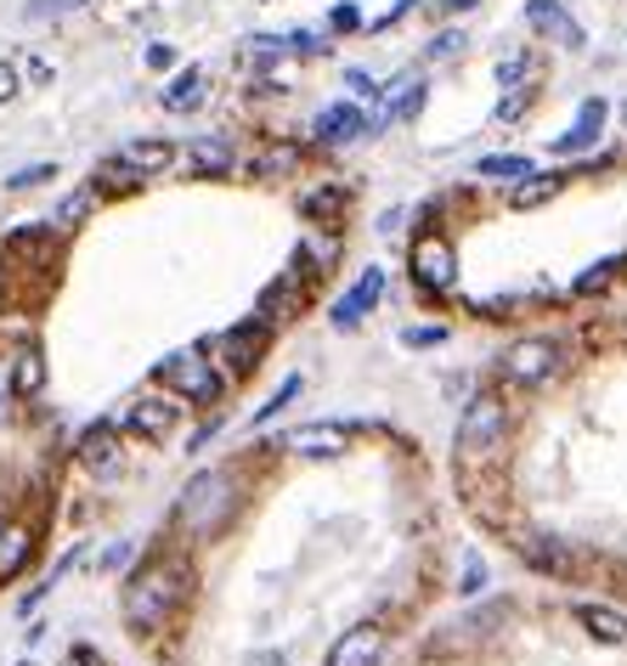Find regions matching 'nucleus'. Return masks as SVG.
I'll use <instances>...</instances> for the list:
<instances>
[{
	"label": "nucleus",
	"mask_w": 627,
	"mask_h": 666,
	"mask_svg": "<svg viewBox=\"0 0 627 666\" xmlns=\"http://www.w3.org/2000/svg\"><path fill=\"white\" fill-rule=\"evenodd\" d=\"M187 565L181 559H148L141 570H130L125 582V622L136 633H164V622L176 615V604L187 599Z\"/></svg>",
	"instance_id": "obj_1"
},
{
	"label": "nucleus",
	"mask_w": 627,
	"mask_h": 666,
	"mask_svg": "<svg viewBox=\"0 0 627 666\" xmlns=\"http://www.w3.org/2000/svg\"><path fill=\"white\" fill-rule=\"evenodd\" d=\"M232 514H237V486H232L226 469L192 474L187 492H181V503H176V519H181L192 537H221Z\"/></svg>",
	"instance_id": "obj_2"
},
{
	"label": "nucleus",
	"mask_w": 627,
	"mask_h": 666,
	"mask_svg": "<svg viewBox=\"0 0 627 666\" xmlns=\"http://www.w3.org/2000/svg\"><path fill=\"white\" fill-rule=\"evenodd\" d=\"M153 378H159L170 396L192 401V407H215V401L226 396V378H221L215 362H204L199 351H176V356H164V362L153 367Z\"/></svg>",
	"instance_id": "obj_3"
},
{
	"label": "nucleus",
	"mask_w": 627,
	"mask_h": 666,
	"mask_svg": "<svg viewBox=\"0 0 627 666\" xmlns=\"http://www.w3.org/2000/svg\"><path fill=\"white\" fill-rule=\"evenodd\" d=\"M560 362H565V345L532 333V340H514L503 351V378H509V385H520V390H538V385H549V378L560 373Z\"/></svg>",
	"instance_id": "obj_4"
},
{
	"label": "nucleus",
	"mask_w": 627,
	"mask_h": 666,
	"mask_svg": "<svg viewBox=\"0 0 627 666\" xmlns=\"http://www.w3.org/2000/svg\"><path fill=\"white\" fill-rule=\"evenodd\" d=\"M503 441V401L498 396H475L458 418V452L464 458H480V452H498Z\"/></svg>",
	"instance_id": "obj_5"
},
{
	"label": "nucleus",
	"mask_w": 627,
	"mask_h": 666,
	"mask_svg": "<svg viewBox=\"0 0 627 666\" xmlns=\"http://www.w3.org/2000/svg\"><path fill=\"white\" fill-rule=\"evenodd\" d=\"M119 423H125L130 436H141V441H170V436H176V423H181V407H176L170 390H164V396H141V401L125 407Z\"/></svg>",
	"instance_id": "obj_6"
},
{
	"label": "nucleus",
	"mask_w": 627,
	"mask_h": 666,
	"mask_svg": "<svg viewBox=\"0 0 627 666\" xmlns=\"http://www.w3.org/2000/svg\"><path fill=\"white\" fill-rule=\"evenodd\" d=\"M413 277H418V289L429 294H447L453 282H458V255L447 237H418L413 244Z\"/></svg>",
	"instance_id": "obj_7"
},
{
	"label": "nucleus",
	"mask_w": 627,
	"mask_h": 666,
	"mask_svg": "<svg viewBox=\"0 0 627 666\" xmlns=\"http://www.w3.org/2000/svg\"><path fill=\"white\" fill-rule=\"evenodd\" d=\"M525 29L532 34H543V40H554V45H565V52H583L588 45V34H583V23H576L560 0H525Z\"/></svg>",
	"instance_id": "obj_8"
},
{
	"label": "nucleus",
	"mask_w": 627,
	"mask_h": 666,
	"mask_svg": "<svg viewBox=\"0 0 627 666\" xmlns=\"http://www.w3.org/2000/svg\"><path fill=\"white\" fill-rule=\"evenodd\" d=\"M261 351H266V322H261V316L226 327L221 340H215V356L226 362V373H232V378H244V373L261 362Z\"/></svg>",
	"instance_id": "obj_9"
},
{
	"label": "nucleus",
	"mask_w": 627,
	"mask_h": 666,
	"mask_svg": "<svg viewBox=\"0 0 627 666\" xmlns=\"http://www.w3.org/2000/svg\"><path fill=\"white\" fill-rule=\"evenodd\" d=\"M379 300H384V271H379V266H368V271L351 282V289H346L340 300H333V316H328V322L340 327V333H346V327H362V316H368Z\"/></svg>",
	"instance_id": "obj_10"
},
{
	"label": "nucleus",
	"mask_w": 627,
	"mask_h": 666,
	"mask_svg": "<svg viewBox=\"0 0 627 666\" xmlns=\"http://www.w3.org/2000/svg\"><path fill=\"white\" fill-rule=\"evenodd\" d=\"M384 660V627L379 622H362L351 633H340L328 644V660L322 666H379Z\"/></svg>",
	"instance_id": "obj_11"
},
{
	"label": "nucleus",
	"mask_w": 627,
	"mask_h": 666,
	"mask_svg": "<svg viewBox=\"0 0 627 666\" xmlns=\"http://www.w3.org/2000/svg\"><path fill=\"white\" fill-rule=\"evenodd\" d=\"M277 447H283V452H295V458L322 463V458H340V452L351 447V436L340 430V423H300V430H288Z\"/></svg>",
	"instance_id": "obj_12"
},
{
	"label": "nucleus",
	"mask_w": 627,
	"mask_h": 666,
	"mask_svg": "<svg viewBox=\"0 0 627 666\" xmlns=\"http://www.w3.org/2000/svg\"><path fill=\"white\" fill-rule=\"evenodd\" d=\"M74 452H79V463H85L91 474H114V469H119V423H114V418L85 423Z\"/></svg>",
	"instance_id": "obj_13"
},
{
	"label": "nucleus",
	"mask_w": 627,
	"mask_h": 666,
	"mask_svg": "<svg viewBox=\"0 0 627 666\" xmlns=\"http://www.w3.org/2000/svg\"><path fill=\"white\" fill-rule=\"evenodd\" d=\"M114 164H119L125 175H164V170L176 164V141H164V136L125 141V148L114 153Z\"/></svg>",
	"instance_id": "obj_14"
},
{
	"label": "nucleus",
	"mask_w": 627,
	"mask_h": 666,
	"mask_svg": "<svg viewBox=\"0 0 627 666\" xmlns=\"http://www.w3.org/2000/svg\"><path fill=\"white\" fill-rule=\"evenodd\" d=\"M311 136L322 141V148H351V141H362V136H368V119H362V108H357V103H333V108H322V114H317Z\"/></svg>",
	"instance_id": "obj_15"
},
{
	"label": "nucleus",
	"mask_w": 627,
	"mask_h": 666,
	"mask_svg": "<svg viewBox=\"0 0 627 666\" xmlns=\"http://www.w3.org/2000/svg\"><path fill=\"white\" fill-rule=\"evenodd\" d=\"M34 559V526L29 519H0V588L18 582Z\"/></svg>",
	"instance_id": "obj_16"
},
{
	"label": "nucleus",
	"mask_w": 627,
	"mask_h": 666,
	"mask_svg": "<svg viewBox=\"0 0 627 666\" xmlns=\"http://www.w3.org/2000/svg\"><path fill=\"white\" fill-rule=\"evenodd\" d=\"M599 130H605V103H599V97H588L583 108H576L571 130H565V136H554V153H588L594 141H599Z\"/></svg>",
	"instance_id": "obj_17"
},
{
	"label": "nucleus",
	"mask_w": 627,
	"mask_h": 666,
	"mask_svg": "<svg viewBox=\"0 0 627 666\" xmlns=\"http://www.w3.org/2000/svg\"><path fill=\"white\" fill-rule=\"evenodd\" d=\"M379 97H384V119H413L424 108V79H418V68L396 74V85H384Z\"/></svg>",
	"instance_id": "obj_18"
},
{
	"label": "nucleus",
	"mask_w": 627,
	"mask_h": 666,
	"mask_svg": "<svg viewBox=\"0 0 627 666\" xmlns=\"http://www.w3.org/2000/svg\"><path fill=\"white\" fill-rule=\"evenodd\" d=\"M159 103L170 114H199L204 108V68H181L164 90H159Z\"/></svg>",
	"instance_id": "obj_19"
},
{
	"label": "nucleus",
	"mask_w": 627,
	"mask_h": 666,
	"mask_svg": "<svg viewBox=\"0 0 627 666\" xmlns=\"http://www.w3.org/2000/svg\"><path fill=\"white\" fill-rule=\"evenodd\" d=\"M576 622H583L599 644H627V615L610 604H576Z\"/></svg>",
	"instance_id": "obj_20"
},
{
	"label": "nucleus",
	"mask_w": 627,
	"mask_h": 666,
	"mask_svg": "<svg viewBox=\"0 0 627 666\" xmlns=\"http://www.w3.org/2000/svg\"><path fill=\"white\" fill-rule=\"evenodd\" d=\"M192 175H226L232 170V148H226V136H199L192 141V153H187Z\"/></svg>",
	"instance_id": "obj_21"
},
{
	"label": "nucleus",
	"mask_w": 627,
	"mask_h": 666,
	"mask_svg": "<svg viewBox=\"0 0 627 666\" xmlns=\"http://www.w3.org/2000/svg\"><path fill=\"white\" fill-rule=\"evenodd\" d=\"M560 186H565V175H538V170H532V175H525L514 193H509V204H514V210H538V204H549V198L560 193Z\"/></svg>",
	"instance_id": "obj_22"
},
{
	"label": "nucleus",
	"mask_w": 627,
	"mask_h": 666,
	"mask_svg": "<svg viewBox=\"0 0 627 666\" xmlns=\"http://www.w3.org/2000/svg\"><path fill=\"white\" fill-rule=\"evenodd\" d=\"M520 554L532 559L538 570H554V577H571V554H565L554 537H525V543H520Z\"/></svg>",
	"instance_id": "obj_23"
},
{
	"label": "nucleus",
	"mask_w": 627,
	"mask_h": 666,
	"mask_svg": "<svg viewBox=\"0 0 627 666\" xmlns=\"http://www.w3.org/2000/svg\"><path fill=\"white\" fill-rule=\"evenodd\" d=\"M40 385H45V362H40V351L29 345V351L18 356V373H12V390H18V396H40Z\"/></svg>",
	"instance_id": "obj_24"
},
{
	"label": "nucleus",
	"mask_w": 627,
	"mask_h": 666,
	"mask_svg": "<svg viewBox=\"0 0 627 666\" xmlns=\"http://www.w3.org/2000/svg\"><path fill=\"white\" fill-rule=\"evenodd\" d=\"M621 266H627L621 255H605V260H594V266H588L583 277H576V282H571V289H576V294H599V289H605V282H610V277H616Z\"/></svg>",
	"instance_id": "obj_25"
},
{
	"label": "nucleus",
	"mask_w": 627,
	"mask_h": 666,
	"mask_svg": "<svg viewBox=\"0 0 627 666\" xmlns=\"http://www.w3.org/2000/svg\"><path fill=\"white\" fill-rule=\"evenodd\" d=\"M295 164H300V148H272V153L249 159V175H255V181H266V175H288Z\"/></svg>",
	"instance_id": "obj_26"
},
{
	"label": "nucleus",
	"mask_w": 627,
	"mask_h": 666,
	"mask_svg": "<svg viewBox=\"0 0 627 666\" xmlns=\"http://www.w3.org/2000/svg\"><path fill=\"white\" fill-rule=\"evenodd\" d=\"M480 175H487V181H525V175H532V159H514V153H498V159H480Z\"/></svg>",
	"instance_id": "obj_27"
},
{
	"label": "nucleus",
	"mask_w": 627,
	"mask_h": 666,
	"mask_svg": "<svg viewBox=\"0 0 627 666\" xmlns=\"http://www.w3.org/2000/svg\"><path fill=\"white\" fill-rule=\"evenodd\" d=\"M300 390H306V378H283V385H277V396H272L266 407H255V430H261V423H272V418H277V412H283L288 401L300 396Z\"/></svg>",
	"instance_id": "obj_28"
},
{
	"label": "nucleus",
	"mask_w": 627,
	"mask_h": 666,
	"mask_svg": "<svg viewBox=\"0 0 627 666\" xmlns=\"http://www.w3.org/2000/svg\"><path fill=\"white\" fill-rule=\"evenodd\" d=\"M300 210H306L311 221H328L333 210H346V193H340V186H322V193H311V198H306Z\"/></svg>",
	"instance_id": "obj_29"
},
{
	"label": "nucleus",
	"mask_w": 627,
	"mask_h": 666,
	"mask_svg": "<svg viewBox=\"0 0 627 666\" xmlns=\"http://www.w3.org/2000/svg\"><path fill=\"white\" fill-rule=\"evenodd\" d=\"M91 204H96V193H74V198H63V204H57V226L85 221V215H91Z\"/></svg>",
	"instance_id": "obj_30"
},
{
	"label": "nucleus",
	"mask_w": 627,
	"mask_h": 666,
	"mask_svg": "<svg viewBox=\"0 0 627 666\" xmlns=\"http://www.w3.org/2000/svg\"><path fill=\"white\" fill-rule=\"evenodd\" d=\"M407 351H429V345H447V327H407L402 333Z\"/></svg>",
	"instance_id": "obj_31"
},
{
	"label": "nucleus",
	"mask_w": 627,
	"mask_h": 666,
	"mask_svg": "<svg viewBox=\"0 0 627 666\" xmlns=\"http://www.w3.org/2000/svg\"><path fill=\"white\" fill-rule=\"evenodd\" d=\"M57 175V164H29V170H18L7 186H12V193H29V186H40V181H52Z\"/></svg>",
	"instance_id": "obj_32"
},
{
	"label": "nucleus",
	"mask_w": 627,
	"mask_h": 666,
	"mask_svg": "<svg viewBox=\"0 0 627 666\" xmlns=\"http://www.w3.org/2000/svg\"><path fill=\"white\" fill-rule=\"evenodd\" d=\"M464 45H469V40H464V29H447L442 40H429V57H442V63H447V57H458V52H464Z\"/></svg>",
	"instance_id": "obj_33"
},
{
	"label": "nucleus",
	"mask_w": 627,
	"mask_h": 666,
	"mask_svg": "<svg viewBox=\"0 0 627 666\" xmlns=\"http://www.w3.org/2000/svg\"><path fill=\"white\" fill-rule=\"evenodd\" d=\"M525 103H532V90H525V85H509V97L498 103V119H520Z\"/></svg>",
	"instance_id": "obj_34"
},
{
	"label": "nucleus",
	"mask_w": 627,
	"mask_h": 666,
	"mask_svg": "<svg viewBox=\"0 0 627 666\" xmlns=\"http://www.w3.org/2000/svg\"><path fill=\"white\" fill-rule=\"evenodd\" d=\"M74 7H85V0H34L29 18H63V12H74Z\"/></svg>",
	"instance_id": "obj_35"
},
{
	"label": "nucleus",
	"mask_w": 627,
	"mask_h": 666,
	"mask_svg": "<svg viewBox=\"0 0 627 666\" xmlns=\"http://www.w3.org/2000/svg\"><path fill=\"white\" fill-rule=\"evenodd\" d=\"M346 85H351V103H373V97H379L373 79H368L362 68H351V74H346Z\"/></svg>",
	"instance_id": "obj_36"
},
{
	"label": "nucleus",
	"mask_w": 627,
	"mask_h": 666,
	"mask_svg": "<svg viewBox=\"0 0 627 666\" xmlns=\"http://www.w3.org/2000/svg\"><path fill=\"white\" fill-rule=\"evenodd\" d=\"M480 588H487V565L469 554V565H464V588H458V593H480Z\"/></svg>",
	"instance_id": "obj_37"
},
{
	"label": "nucleus",
	"mask_w": 627,
	"mask_h": 666,
	"mask_svg": "<svg viewBox=\"0 0 627 666\" xmlns=\"http://www.w3.org/2000/svg\"><path fill=\"white\" fill-rule=\"evenodd\" d=\"M63 666H108V660L96 655V649H85V644H74V649L63 655Z\"/></svg>",
	"instance_id": "obj_38"
},
{
	"label": "nucleus",
	"mask_w": 627,
	"mask_h": 666,
	"mask_svg": "<svg viewBox=\"0 0 627 666\" xmlns=\"http://www.w3.org/2000/svg\"><path fill=\"white\" fill-rule=\"evenodd\" d=\"M148 68H176V45H148Z\"/></svg>",
	"instance_id": "obj_39"
},
{
	"label": "nucleus",
	"mask_w": 627,
	"mask_h": 666,
	"mask_svg": "<svg viewBox=\"0 0 627 666\" xmlns=\"http://www.w3.org/2000/svg\"><path fill=\"white\" fill-rule=\"evenodd\" d=\"M520 74H525V57H520V52L498 63V79H503V85H520Z\"/></svg>",
	"instance_id": "obj_40"
},
{
	"label": "nucleus",
	"mask_w": 627,
	"mask_h": 666,
	"mask_svg": "<svg viewBox=\"0 0 627 666\" xmlns=\"http://www.w3.org/2000/svg\"><path fill=\"white\" fill-rule=\"evenodd\" d=\"M12 97H18V68L0 63V103H12Z\"/></svg>",
	"instance_id": "obj_41"
},
{
	"label": "nucleus",
	"mask_w": 627,
	"mask_h": 666,
	"mask_svg": "<svg viewBox=\"0 0 627 666\" xmlns=\"http://www.w3.org/2000/svg\"><path fill=\"white\" fill-rule=\"evenodd\" d=\"M333 29H357L362 18H357V7H351V0H346V7H333V18H328Z\"/></svg>",
	"instance_id": "obj_42"
},
{
	"label": "nucleus",
	"mask_w": 627,
	"mask_h": 666,
	"mask_svg": "<svg viewBox=\"0 0 627 666\" xmlns=\"http://www.w3.org/2000/svg\"><path fill=\"white\" fill-rule=\"evenodd\" d=\"M407 12H413V0H396V7H391V12H384V18L373 23V29H391V23H402Z\"/></svg>",
	"instance_id": "obj_43"
},
{
	"label": "nucleus",
	"mask_w": 627,
	"mask_h": 666,
	"mask_svg": "<svg viewBox=\"0 0 627 666\" xmlns=\"http://www.w3.org/2000/svg\"><path fill=\"white\" fill-rule=\"evenodd\" d=\"M125 559H130V543H114V548H108V554H103V565H108V570H119V565H125Z\"/></svg>",
	"instance_id": "obj_44"
},
{
	"label": "nucleus",
	"mask_w": 627,
	"mask_h": 666,
	"mask_svg": "<svg viewBox=\"0 0 627 666\" xmlns=\"http://www.w3.org/2000/svg\"><path fill=\"white\" fill-rule=\"evenodd\" d=\"M442 12H469V7H480V0H436Z\"/></svg>",
	"instance_id": "obj_45"
},
{
	"label": "nucleus",
	"mask_w": 627,
	"mask_h": 666,
	"mask_svg": "<svg viewBox=\"0 0 627 666\" xmlns=\"http://www.w3.org/2000/svg\"><path fill=\"white\" fill-rule=\"evenodd\" d=\"M0 418H7V396H0Z\"/></svg>",
	"instance_id": "obj_46"
},
{
	"label": "nucleus",
	"mask_w": 627,
	"mask_h": 666,
	"mask_svg": "<svg viewBox=\"0 0 627 666\" xmlns=\"http://www.w3.org/2000/svg\"><path fill=\"white\" fill-rule=\"evenodd\" d=\"M621 119H627V108H621Z\"/></svg>",
	"instance_id": "obj_47"
}]
</instances>
